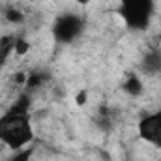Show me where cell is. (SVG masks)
I'll return each mask as SVG.
<instances>
[{
  "label": "cell",
  "instance_id": "277c9868",
  "mask_svg": "<svg viewBox=\"0 0 161 161\" xmlns=\"http://www.w3.org/2000/svg\"><path fill=\"white\" fill-rule=\"evenodd\" d=\"M75 4H79V6H86V4H90V0H73Z\"/></svg>",
  "mask_w": 161,
  "mask_h": 161
},
{
  "label": "cell",
  "instance_id": "7a4b0ae2",
  "mask_svg": "<svg viewBox=\"0 0 161 161\" xmlns=\"http://www.w3.org/2000/svg\"><path fill=\"white\" fill-rule=\"evenodd\" d=\"M156 11L154 0H120L118 13L129 30H146Z\"/></svg>",
  "mask_w": 161,
  "mask_h": 161
},
{
  "label": "cell",
  "instance_id": "6da1fadb",
  "mask_svg": "<svg viewBox=\"0 0 161 161\" xmlns=\"http://www.w3.org/2000/svg\"><path fill=\"white\" fill-rule=\"evenodd\" d=\"M36 139L32 125V109L28 97H17L0 113V144L11 152L25 150Z\"/></svg>",
  "mask_w": 161,
  "mask_h": 161
},
{
  "label": "cell",
  "instance_id": "3957f363",
  "mask_svg": "<svg viewBox=\"0 0 161 161\" xmlns=\"http://www.w3.org/2000/svg\"><path fill=\"white\" fill-rule=\"evenodd\" d=\"M137 129H139V137L146 144L161 150V109L144 114L139 120Z\"/></svg>",
  "mask_w": 161,
  "mask_h": 161
}]
</instances>
